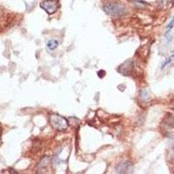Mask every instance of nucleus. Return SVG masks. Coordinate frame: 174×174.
<instances>
[{"label":"nucleus","mask_w":174,"mask_h":174,"mask_svg":"<svg viewBox=\"0 0 174 174\" xmlns=\"http://www.w3.org/2000/svg\"><path fill=\"white\" fill-rule=\"evenodd\" d=\"M104 10L108 15H111L113 17L123 16L126 13V8L122 4H118V3L107 4L106 5H104Z\"/></svg>","instance_id":"f257e3e1"},{"label":"nucleus","mask_w":174,"mask_h":174,"mask_svg":"<svg viewBox=\"0 0 174 174\" xmlns=\"http://www.w3.org/2000/svg\"><path fill=\"white\" fill-rule=\"evenodd\" d=\"M50 123L51 126L58 131H64L68 128L67 120L60 115L52 114L50 116Z\"/></svg>","instance_id":"f03ea898"},{"label":"nucleus","mask_w":174,"mask_h":174,"mask_svg":"<svg viewBox=\"0 0 174 174\" xmlns=\"http://www.w3.org/2000/svg\"><path fill=\"white\" fill-rule=\"evenodd\" d=\"M40 7L48 14H53L59 8V0H44L40 4Z\"/></svg>","instance_id":"7ed1b4c3"},{"label":"nucleus","mask_w":174,"mask_h":174,"mask_svg":"<svg viewBox=\"0 0 174 174\" xmlns=\"http://www.w3.org/2000/svg\"><path fill=\"white\" fill-rule=\"evenodd\" d=\"M58 42L57 40H54V39H51L47 43V47L50 50H55L58 47Z\"/></svg>","instance_id":"20e7f679"},{"label":"nucleus","mask_w":174,"mask_h":174,"mask_svg":"<svg viewBox=\"0 0 174 174\" xmlns=\"http://www.w3.org/2000/svg\"><path fill=\"white\" fill-rule=\"evenodd\" d=\"M174 27V17L173 19V20L170 22V24H168V26H167V29H166V32H165V35L167 36L170 32H171V31H172V29Z\"/></svg>","instance_id":"39448f33"},{"label":"nucleus","mask_w":174,"mask_h":174,"mask_svg":"<svg viewBox=\"0 0 174 174\" xmlns=\"http://www.w3.org/2000/svg\"><path fill=\"white\" fill-rule=\"evenodd\" d=\"M173 58H174V51H173V56H172L171 58H168V59H167V60H166V61L164 62V64H163V66H162V68H164V66H165V65H166L167 64H169L170 62L173 61Z\"/></svg>","instance_id":"423d86ee"}]
</instances>
